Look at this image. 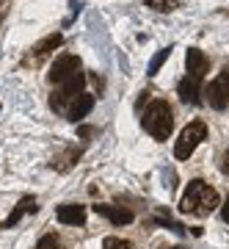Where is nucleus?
I'll return each mask as SVG.
<instances>
[{
  "label": "nucleus",
  "mask_w": 229,
  "mask_h": 249,
  "mask_svg": "<svg viewBox=\"0 0 229 249\" xmlns=\"http://www.w3.org/2000/svg\"><path fill=\"white\" fill-rule=\"evenodd\" d=\"M221 169H224V172L229 175V150L224 152V158H221Z\"/></svg>",
  "instance_id": "obj_17"
},
{
  "label": "nucleus",
  "mask_w": 229,
  "mask_h": 249,
  "mask_svg": "<svg viewBox=\"0 0 229 249\" xmlns=\"http://www.w3.org/2000/svg\"><path fill=\"white\" fill-rule=\"evenodd\" d=\"M202 80L204 78H196V75H185V78L180 80V86H177V94L182 103H199V94H202Z\"/></svg>",
  "instance_id": "obj_8"
},
{
  "label": "nucleus",
  "mask_w": 229,
  "mask_h": 249,
  "mask_svg": "<svg viewBox=\"0 0 229 249\" xmlns=\"http://www.w3.org/2000/svg\"><path fill=\"white\" fill-rule=\"evenodd\" d=\"M224 75H227V78H229V67H227V72H224Z\"/></svg>",
  "instance_id": "obj_19"
},
{
  "label": "nucleus",
  "mask_w": 229,
  "mask_h": 249,
  "mask_svg": "<svg viewBox=\"0 0 229 249\" xmlns=\"http://www.w3.org/2000/svg\"><path fill=\"white\" fill-rule=\"evenodd\" d=\"M221 205L218 191L213 186H207L204 180H191L188 188L182 191V199H180V211L191 216H210L215 208Z\"/></svg>",
  "instance_id": "obj_1"
},
{
  "label": "nucleus",
  "mask_w": 229,
  "mask_h": 249,
  "mask_svg": "<svg viewBox=\"0 0 229 249\" xmlns=\"http://www.w3.org/2000/svg\"><path fill=\"white\" fill-rule=\"evenodd\" d=\"M102 249H132L130 241H122V238H114V235H108L102 241Z\"/></svg>",
  "instance_id": "obj_14"
},
{
  "label": "nucleus",
  "mask_w": 229,
  "mask_h": 249,
  "mask_svg": "<svg viewBox=\"0 0 229 249\" xmlns=\"http://www.w3.org/2000/svg\"><path fill=\"white\" fill-rule=\"evenodd\" d=\"M185 64H188V75L204 78V72H207V58H204V53L199 50V47H188Z\"/></svg>",
  "instance_id": "obj_10"
},
{
  "label": "nucleus",
  "mask_w": 229,
  "mask_h": 249,
  "mask_svg": "<svg viewBox=\"0 0 229 249\" xmlns=\"http://www.w3.org/2000/svg\"><path fill=\"white\" fill-rule=\"evenodd\" d=\"M94 213L102 216V219H108L111 224H130L132 222V211H127V208H122V205H102V202H97L94 205Z\"/></svg>",
  "instance_id": "obj_6"
},
{
  "label": "nucleus",
  "mask_w": 229,
  "mask_h": 249,
  "mask_svg": "<svg viewBox=\"0 0 229 249\" xmlns=\"http://www.w3.org/2000/svg\"><path fill=\"white\" fill-rule=\"evenodd\" d=\"M55 219L61 224H75V227H80V224H86V208L83 205H58V211H55Z\"/></svg>",
  "instance_id": "obj_9"
},
{
  "label": "nucleus",
  "mask_w": 229,
  "mask_h": 249,
  "mask_svg": "<svg viewBox=\"0 0 229 249\" xmlns=\"http://www.w3.org/2000/svg\"><path fill=\"white\" fill-rule=\"evenodd\" d=\"M144 127L152 139L158 142H166L171 130H174V114H171V106L166 100H152L149 108L144 111Z\"/></svg>",
  "instance_id": "obj_2"
},
{
  "label": "nucleus",
  "mask_w": 229,
  "mask_h": 249,
  "mask_svg": "<svg viewBox=\"0 0 229 249\" xmlns=\"http://www.w3.org/2000/svg\"><path fill=\"white\" fill-rule=\"evenodd\" d=\"M168 53H171V47H163V50H160V53L152 58V61H149V75H158L160 67H163V61L168 58Z\"/></svg>",
  "instance_id": "obj_13"
},
{
  "label": "nucleus",
  "mask_w": 229,
  "mask_h": 249,
  "mask_svg": "<svg viewBox=\"0 0 229 249\" xmlns=\"http://www.w3.org/2000/svg\"><path fill=\"white\" fill-rule=\"evenodd\" d=\"M36 208H39V205H36L33 196H22V199H19V205L14 208V211H11V216L6 219V222H3V227H14V224H17L25 213H36Z\"/></svg>",
  "instance_id": "obj_11"
},
{
  "label": "nucleus",
  "mask_w": 229,
  "mask_h": 249,
  "mask_svg": "<svg viewBox=\"0 0 229 249\" xmlns=\"http://www.w3.org/2000/svg\"><path fill=\"white\" fill-rule=\"evenodd\" d=\"M78 72H83L80 70V58L78 55L64 53V55H58L53 61V67H50V80H53V83H64V80H69L72 75H78Z\"/></svg>",
  "instance_id": "obj_5"
},
{
  "label": "nucleus",
  "mask_w": 229,
  "mask_h": 249,
  "mask_svg": "<svg viewBox=\"0 0 229 249\" xmlns=\"http://www.w3.org/2000/svg\"><path fill=\"white\" fill-rule=\"evenodd\" d=\"M202 94L207 97L210 108L224 111V108L229 106V78H227V75H218L215 80H210V83H207V89H204Z\"/></svg>",
  "instance_id": "obj_4"
},
{
  "label": "nucleus",
  "mask_w": 229,
  "mask_h": 249,
  "mask_svg": "<svg viewBox=\"0 0 229 249\" xmlns=\"http://www.w3.org/2000/svg\"><path fill=\"white\" fill-rule=\"evenodd\" d=\"M204 139H207V124L199 122V119H196V122H188V127L180 133V139H177V144H174L177 160H188Z\"/></svg>",
  "instance_id": "obj_3"
},
{
  "label": "nucleus",
  "mask_w": 229,
  "mask_h": 249,
  "mask_svg": "<svg viewBox=\"0 0 229 249\" xmlns=\"http://www.w3.org/2000/svg\"><path fill=\"white\" fill-rule=\"evenodd\" d=\"M221 216H224V222L229 224V196H227V202L221 205Z\"/></svg>",
  "instance_id": "obj_16"
},
{
  "label": "nucleus",
  "mask_w": 229,
  "mask_h": 249,
  "mask_svg": "<svg viewBox=\"0 0 229 249\" xmlns=\"http://www.w3.org/2000/svg\"><path fill=\"white\" fill-rule=\"evenodd\" d=\"M168 249H185V247H168Z\"/></svg>",
  "instance_id": "obj_18"
},
{
  "label": "nucleus",
  "mask_w": 229,
  "mask_h": 249,
  "mask_svg": "<svg viewBox=\"0 0 229 249\" xmlns=\"http://www.w3.org/2000/svg\"><path fill=\"white\" fill-rule=\"evenodd\" d=\"M61 34H53V36H47V39H42L39 45L33 47V55H44V53H50V50H55V47H61Z\"/></svg>",
  "instance_id": "obj_12"
},
{
  "label": "nucleus",
  "mask_w": 229,
  "mask_h": 249,
  "mask_svg": "<svg viewBox=\"0 0 229 249\" xmlns=\"http://www.w3.org/2000/svg\"><path fill=\"white\" fill-rule=\"evenodd\" d=\"M36 249H61V241H58V235H44V238H39Z\"/></svg>",
  "instance_id": "obj_15"
},
{
  "label": "nucleus",
  "mask_w": 229,
  "mask_h": 249,
  "mask_svg": "<svg viewBox=\"0 0 229 249\" xmlns=\"http://www.w3.org/2000/svg\"><path fill=\"white\" fill-rule=\"evenodd\" d=\"M91 108H94V94H86V91H80L78 97L72 100L69 106H66V119H72V122H80L83 116L91 114Z\"/></svg>",
  "instance_id": "obj_7"
}]
</instances>
